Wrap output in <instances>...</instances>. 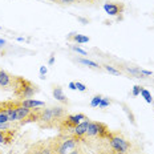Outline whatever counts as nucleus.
Listing matches in <instances>:
<instances>
[{"label": "nucleus", "instance_id": "obj_3", "mask_svg": "<svg viewBox=\"0 0 154 154\" xmlns=\"http://www.w3.org/2000/svg\"><path fill=\"white\" fill-rule=\"evenodd\" d=\"M81 142L72 134H59L52 137V145L54 154H69L75 147L79 146Z\"/></svg>", "mask_w": 154, "mask_h": 154}, {"label": "nucleus", "instance_id": "obj_27", "mask_svg": "<svg viewBox=\"0 0 154 154\" xmlns=\"http://www.w3.org/2000/svg\"><path fill=\"white\" fill-rule=\"evenodd\" d=\"M70 48H72L75 52H77V53H81L82 56H86V52L84 49H81V48H79V47H75V45H70Z\"/></svg>", "mask_w": 154, "mask_h": 154}, {"label": "nucleus", "instance_id": "obj_7", "mask_svg": "<svg viewBox=\"0 0 154 154\" xmlns=\"http://www.w3.org/2000/svg\"><path fill=\"white\" fill-rule=\"evenodd\" d=\"M86 116L82 114V113H79V114H66L64 117V120L61 121V124L59 125V131L60 134H72L73 129L81 122V120H86Z\"/></svg>", "mask_w": 154, "mask_h": 154}, {"label": "nucleus", "instance_id": "obj_25", "mask_svg": "<svg viewBox=\"0 0 154 154\" xmlns=\"http://www.w3.org/2000/svg\"><path fill=\"white\" fill-rule=\"evenodd\" d=\"M141 91H142V86L136 85V86H133V91H131V94H133V96H138V94H141Z\"/></svg>", "mask_w": 154, "mask_h": 154}, {"label": "nucleus", "instance_id": "obj_9", "mask_svg": "<svg viewBox=\"0 0 154 154\" xmlns=\"http://www.w3.org/2000/svg\"><path fill=\"white\" fill-rule=\"evenodd\" d=\"M15 82H16V76L11 75L7 70L0 68V89H2V91L14 92Z\"/></svg>", "mask_w": 154, "mask_h": 154}, {"label": "nucleus", "instance_id": "obj_39", "mask_svg": "<svg viewBox=\"0 0 154 154\" xmlns=\"http://www.w3.org/2000/svg\"><path fill=\"white\" fill-rule=\"evenodd\" d=\"M85 154H86V153H85Z\"/></svg>", "mask_w": 154, "mask_h": 154}, {"label": "nucleus", "instance_id": "obj_37", "mask_svg": "<svg viewBox=\"0 0 154 154\" xmlns=\"http://www.w3.org/2000/svg\"><path fill=\"white\" fill-rule=\"evenodd\" d=\"M153 104H154V100H153Z\"/></svg>", "mask_w": 154, "mask_h": 154}, {"label": "nucleus", "instance_id": "obj_11", "mask_svg": "<svg viewBox=\"0 0 154 154\" xmlns=\"http://www.w3.org/2000/svg\"><path fill=\"white\" fill-rule=\"evenodd\" d=\"M19 128H8V129L0 130V143L2 145H9L17 137Z\"/></svg>", "mask_w": 154, "mask_h": 154}, {"label": "nucleus", "instance_id": "obj_12", "mask_svg": "<svg viewBox=\"0 0 154 154\" xmlns=\"http://www.w3.org/2000/svg\"><path fill=\"white\" fill-rule=\"evenodd\" d=\"M104 9L108 15L110 16H118L124 12L125 4L124 3H113V2H108L104 4Z\"/></svg>", "mask_w": 154, "mask_h": 154}, {"label": "nucleus", "instance_id": "obj_31", "mask_svg": "<svg viewBox=\"0 0 154 154\" xmlns=\"http://www.w3.org/2000/svg\"><path fill=\"white\" fill-rule=\"evenodd\" d=\"M5 45V40H3V38H0V48H3Z\"/></svg>", "mask_w": 154, "mask_h": 154}, {"label": "nucleus", "instance_id": "obj_28", "mask_svg": "<svg viewBox=\"0 0 154 154\" xmlns=\"http://www.w3.org/2000/svg\"><path fill=\"white\" fill-rule=\"evenodd\" d=\"M69 154H85V152L81 149V147H79V146H77V147H75V149H73V150H72V152H70Z\"/></svg>", "mask_w": 154, "mask_h": 154}, {"label": "nucleus", "instance_id": "obj_34", "mask_svg": "<svg viewBox=\"0 0 154 154\" xmlns=\"http://www.w3.org/2000/svg\"><path fill=\"white\" fill-rule=\"evenodd\" d=\"M3 112V106H2V101H0V113Z\"/></svg>", "mask_w": 154, "mask_h": 154}, {"label": "nucleus", "instance_id": "obj_18", "mask_svg": "<svg viewBox=\"0 0 154 154\" xmlns=\"http://www.w3.org/2000/svg\"><path fill=\"white\" fill-rule=\"evenodd\" d=\"M81 64H84V65H88V66H91V68L93 69H101V66L98 65L97 63H94V61H91V60H88V59H80L79 60Z\"/></svg>", "mask_w": 154, "mask_h": 154}, {"label": "nucleus", "instance_id": "obj_15", "mask_svg": "<svg viewBox=\"0 0 154 154\" xmlns=\"http://www.w3.org/2000/svg\"><path fill=\"white\" fill-rule=\"evenodd\" d=\"M19 102H20L21 106L29 108V109L44 106V102H43V101H37V100H33V98H27V100H19Z\"/></svg>", "mask_w": 154, "mask_h": 154}, {"label": "nucleus", "instance_id": "obj_16", "mask_svg": "<svg viewBox=\"0 0 154 154\" xmlns=\"http://www.w3.org/2000/svg\"><path fill=\"white\" fill-rule=\"evenodd\" d=\"M68 40L75 41V43H79V44H84V43H88L89 41V37L84 36V35H79V33H70V35H68Z\"/></svg>", "mask_w": 154, "mask_h": 154}, {"label": "nucleus", "instance_id": "obj_13", "mask_svg": "<svg viewBox=\"0 0 154 154\" xmlns=\"http://www.w3.org/2000/svg\"><path fill=\"white\" fill-rule=\"evenodd\" d=\"M89 118L84 120L82 122H80L77 126L73 129L72 131V136H75L77 140H80L81 142H84V138H85V134H86V130H88V126H89Z\"/></svg>", "mask_w": 154, "mask_h": 154}, {"label": "nucleus", "instance_id": "obj_21", "mask_svg": "<svg viewBox=\"0 0 154 154\" xmlns=\"http://www.w3.org/2000/svg\"><path fill=\"white\" fill-rule=\"evenodd\" d=\"M141 94H142V97L145 98V101L147 102V104H152V102H153V97H152V94H150L149 91H146V89L142 88V91H141Z\"/></svg>", "mask_w": 154, "mask_h": 154}, {"label": "nucleus", "instance_id": "obj_29", "mask_svg": "<svg viewBox=\"0 0 154 154\" xmlns=\"http://www.w3.org/2000/svg\"><path fill=\"white\" fill-rule=\"evenodd\" d=\"M40 75H41V79H44V76L47 75V68L45 66H41L40 68Z\"/></svg>", "mask_w": 154, "mask_h": 154}, {"label": "nucleus", "instance_id": "obj_1", "mask_svg": "<svg viewBox=\"0 0 154 154\" xmlns=\"http://www.w3.org/2000/svg\"><path fill=\"white\" fill-rule=\"evenodd\" d=\"M66 114H68L66 109L63 106L41 108L36 124L40 129H56V128H59V125L61 124V121Z\"/></svg>", "mask_w": 154, "mask_h": 154}, {"label": "nucleus", "instance_id": "obj_22", "mask_svg": "<svg viewBox=\"0 0 154 154\" xmlns=\"http://www.w3.org/2000/svg\"><path fill=\"white\" fill-rule=\"evenodd\" d=\"M101 100H102V96L101 94H96L94 97L92 98V101H91V106H93V108L98 106V105L101 104Z\"/></svg>", "mask_w": 154, "mask_h": 154}, {"label": "nucleus", "instance_id": "obj_20", "mask_svg": "<svg viewBox=\"0 0 154 154\" xmlns=\"http://www.w3.org/2000/svg\"><path fill=\"white\" fill-rule=\"evenodd\" d=\"M102 68H104L106 72H109V73H112V75H114V76H120L121 73V70L120 69H116L114 66H110V65H108V64H105V65H102Z\"/></svg>", "mask_w": 154, "mask_h": 154}, {"label": "nucleus", "instance_id": "obj_35", "mask_svg": "<svg viewBox=\"0 0 154 154\" xmlns=\"http://www.w3.org/2000/svg\"><path fill=\"white\" fill-rule=\"evenodd\" d=\"M97 154H110V153H108V152H101V153H97Z\"/></svg>", "mask_w": 154, "mask_h": 154}, {"label": "nucleus", "instance_id": "obj_14", "mask_svg": "<svg viewBox=\"0 0 154 154\" xmlns=\"http://www.w3.org/2000/svg\"><path fill=\"white\" fill-rule=\"evenodd\" d=\"M52 94H53V97L56 98L57 101H60L61 104H65V105H68V98H66V96L64 94V92H63V88L61 86H59V85H54L53 86V89H52Z\"/></svg>", "mask_w": 154, "mask_h": 154}, {"label": "nucleus", "instance_id": "obj_32", "mask_svg": "<svg viewBox=\"0 0 154 154\" xmlns=\"http://www.w3.org/2000/svg\"><path fill=\"white\" fill-rule=\"evenodd\" d=\"M53 63H54V57L52 56V57H51V59H49V64H51V65H52Z\"/></svg>", "mask_w": 154, "mask_h": 154}, {"label": "nucleus", "instance_id": "obj_23", "mask_svg": "<svg viewBox=\"0 0 154 154\" xmlns=\"http://www.w3.org/2000/svg\"><path fill=\"white\" fill-rule=\"evenodd\" d=\"M9 122V118H8V116L4 113V112H2L0 113V124H7Z\"/></svg>", "mask_w": 154, "mask_h": 154}, {"label": "nucleus", "instance_id": "obj_2", "mask_svg": "<svg viewBox=\"0 0 154 154\" xmlns=\"http://www.w3.org/2000/svg\"><path fill=\"white\" fill-rule=\"evenodd\" d=\"M38 92H40L38 85L33 84L32 81L24 79L21 76H16V82H15V89H14V96L16 97V100L32 98Z\"/></svg>", "mask_w": 154, "mask_h": 154}, {"label": "nucleus", "instance_id": "obj_38", "mask_svg": "<svg viewBox=\"0 0 154 154\" xmlns=\"http://www.w3.org/2000/svg\"><path fill=\"white\" fill-rule=\"evenodd\" d=\"M0 29H2V27H0Z\"/></svg>", "mask_w": 154, "mask_h": 154}, {"label": "nucleus", "instance_id": "obj_19", "mask_svg": "<svg viewBox=\"0 0 154 154\" xmlns=\"http://www.w3.org/2000/svg\"><path fill=\"white\" fill-rule=\"evenodd\" d=\"M121 106L124 108V110H125V113L128 114V117H129V120H130V122L133 124V125H136V117H134V114L131 113V110H129V108H128V105L126 104H124V102H121Z\"/></svg>", "mask_w": 154, "mask_h": 154}, {"label": "nucleus", "instance_id": "obj_36", "mask_svg": "<svg viewBox=\"0 0 154 154\" xmlns=\"http://www.w3.org/2000/svg\"><path fill=\"white\" fill-rule=\"evenodd\" d=\"M0 154H2V150H0Z\"/></svg>", "mask_w": 154, "mask_h": 154}, {"label": "nucleus", "instance_id": "obj_10", "mask_svg": "<svg viewBox=\"0 0 154 154\" xmlns=\"http://www.w3.org/2000/svg\"><path fill=\"white\" fill-rule=\"evenodd\" d=\"M17 100H7V101H2V106L3 112L8 116L9 122H16L17 121Z\"/></svg>", "mask_w": 154, "mask_h": 154}, {"label": "nucleus", "instance_id": "obj_17", "mask_svg": "<svg viewBox=\"0 0 154 154\" xmlns=\"http://www.w3.org/2000/svg\"><path fill=\"white\" fill-rule=\"evenodd\" d=\"M56 4H63V5H70V4H79V3H92L93 0H52Z\"/></svg>", "mask_w": 154, "mask_h": 154}, {"label": "nucleus", "instance_id": "obj_33", "mask_svg": "<svg viewBox=\"0 0 154 154\" xmlns=\"http://www.w3.org/2000/svg\"><path fill=\"white\" fill-rule=\"evenodd\" d=\"M4 53H5L4 51H3V49H0V56H4Z\"/></svg>", "mask_w": 154, "mask_h": 154}, {"label": "nucleus", "instance_id": "obj_5", "mask_svg": "<svg viewBox=\"0 0 154 154\" xmlns=\"http://www.w3.org/2000/svg\"><path fill=\"white\" fill-rule=\"evenodd\" d=\"M110 129L108 128V125H105L104 122H98V121H91L86 130L84 142H88V140H106L110 134Z\"/></svg>", "mask_w": 154, "mask_h": 154}, {"label": "nucleus", "instance_id": "obj_30", "mask_svg": "<svg viewBox=\"0 0 154 154\" xmlns=\"http://www.w3.org/2000/svg\"><path fill=\"white\" fill-rule=\"evenodd\" d=\"M69 88L72 89V91H76V82H69Z\"/></svg>", "mask_w": 154, "mask_h": 154}, {"label": "nucleus", "instance_id": "obj_26", "mask_svg": "<svg viewBox=\"0 0 154 154\" xmlns=\"http://www.w3.org/2000/svg\"><path fill=\"white\" fill-rule=\"evenodd\" d=\"M76 89L80 91V92H86V86L84 84H81V82H79V81L76 82Z\"/></svg>", "mask_w": 154, "mask_h": 154}, {"label": "nucleus", "instance_id": "obj_24", "mask_svg": "<svg viewBox=\"0 0 154 154\" xmlns=\"http://www.w3.org/2000/svg\"><path fill=\"white\" fill-rule=\"evenodd\" d=\"M108 105H110V100H109L108 97H102V100H101V104L98 105L100 108H106Z\"/></svg>", "mask_w": 154, "mask_h": 154}, {"label": "nucleus", "instance_id": "obj_4", "mask_svg": "<svg viewBox=\"0 0 154 154\" xmlns=\"http://www.w3.org/2000/svg\"><path fill=\"white\" fill-rule=\"evenodd\" d=\"M110 146V154H130L131 142L126 140L120 131H110L106 138Z\"/></svg>", "mask_w": 154, "mask_h": 154}, {"label": "nucleus", "instance_id": "obj_6", "mask_svg": "<svg viewBox=\"0 0 154 154\" xmlns=\"http://www.w3.org/2000/svg\"><path fill=\"white\" fill-rule=\"evenodd\" d=\"M17 102H19V100H17ZM40 110H41V106L29 109V108L21 106L20 102H19V105H17V121H16V122L19 124V126H23V125H27L29 122H37L38 116H40Z\"/></svg>", "mask_w": 154, "mask_h": 154}, {"label": "nucleus", "instance_id": "obj_8", "mask_svg": "<svg viewBox=\"0 0 154 154\" xmlns=\"http://www.w3.org/2000/svg\"><path fill=\"white\" fill-rule=\"evenodd\" d=\"M24 154H54L53 145H52V137L32 143Z\"/></svg>", "mask_w": 154, "mask_h": 154}]
</instances>
